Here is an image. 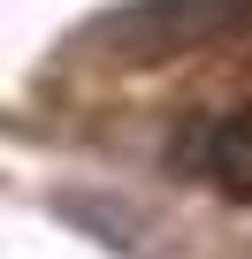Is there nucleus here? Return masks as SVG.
Wrapping results in <instances>:
<instances>
[{"label": "nucleus", "mask_w": 252, "mask_h": 259, "mask_svg": "<svg viewBox=\"0 0 252 259\" xmlns=\"http://www.w3.org/2000/svg\"><path fill=\"white\" fill-rule=\"evenodd\" d=\"M176 160H191L214 183H252V114H222L199 122L191 138H176Z\"/></svg>", "instance_id": "f257e3e1"}]
</instances>
